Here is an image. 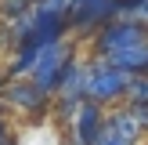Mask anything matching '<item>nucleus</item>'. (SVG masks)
I'll use <instances>...</instances> for the list:
<instances>
[{
    "label": "nucleus",
    "instance_id": "nucleus-1",
    "mask_svg": "<svg viewBox=\"0 0 148 145\" xmlns=\"http://www.w3.org/2000/svg\"><path fill=\"white\" fill-rule=\"evenodd\" d=\"M130 72L116 69L108 58H94L87 62V98L98 102V105L112 109V105H123L127 102V91H130Z\"/></svg>",
    "mask_w": 148,
    "mask_h": 145
},
{
    "label": "nucleus",
    "instance_id": "nucleus-2",
    "mask_svg": "<svg viewBox=\"0 0 148 145\" xmlns=\"http://www.w3.org/2000/svg\"><path fill=\"white\" fill-rule=\"evenodd\" d=\"M0 98L7 102V109H14V113H22L25 120L40 123L43 116H51V109H54V94L43 91V87H36L29 76H14L4 84V91H0Z\"/></svg>",
    "mask_w": 148,
    "mask_h": 145
},
{
    "label": "nucleus",
    "instance_id": "nucleus-3",
    "mask_svg": "<svg viewBox=\"0 0 148 145\" xmlns=\"http://www.w3.org/2000/svg\"><path fill=\"white\" fill-rule=\"evenodd\" d=\"M72 58H76V44H69V36L58 40V44H47V47L40 51V58H36L29 80H33L36 87H43V91L54 94L58 87H62V76H65V69H69Z\"/></svg>",
    "mask_w": 148,
    "mask_h": 145
},
{
    "label": "nucleus",
    "instance_id": "nucleus-4",
    "mask_svg": "<svg viewBox=\"0 0 148 145\" xmlns=\"http://www.w3.org/2000/svg\"><path fill=\"white\" fill-rule=\"evenodd\" d=\"M137 40H148V29H141L130 18H112V22H105L98 33L87 36L94 58H105V55H112V51H119V47H130V44H137Z\"/></svg>",
    "mask_w": 148,
    "mask_h": 145
},
{
    "label": "nucleus",
    "instance_id": "nucleus-5",
    "mask_svg": "<svg viewBox=\"0 0 148 145\" xmlns=\"http://www.w3.org/2000/svg\"><path fill=\"white\" fill-rule=\"evenodd\" d=\"M116 14H119V0H79V4H72L69 22L76 36H90L105 22H112Z\"/></svg>",
    "mask_w": 148,
    "mask_h": 145
},
{
    "label": "nucleus",
    "instance_id": "nucleus-6",
    "mask_svg": "<svg viewBox=\"0 0 148 145\" xmlns=\"http://www.w3.org/2000/svg\"><path fill=\"white\" fill-rule=\"evenodd\" d=\"M105 116H108L105 105H98V102L87 98L83 105L76 109V116L65 123V127H69V138H72L76 145H94V142L101 138V130H105Z\"/></svg>",
    "mask_w": 148,
    "mask_h": 145
},
{
    "label": "nucleus",
    "instance_id": "nucleus-7",
    "mask_svg": "<svg viewBox=\"0 0 148 145\" xmlns=\"http://www.w3.org/2000/svg\"><path fill=\"white\" fill-rule=\"evenodd\" d=\"M105 58L116 65V69L137 76V72L148 69V40H137V44H130V47H119V51H112V55H105Z\"/></svg>",
    "mask_w": 148,
    "mask_h": 145
},
{
    "label": "nucleus",
    "instance_id": "nucleus-8",
    "mask_svg": "<svg viewBox=\"0 0 148 145\" xmlns=\"http://www.w3.org/2000/svg\"><path fill=\"white\" fill-rule=\"evenodd\" d=\"M116 18H130L141 29H148V0H119V14Z\"/></svg>",
    "mask_w": 148,
    "mask_h": 145
},
{
    "label": "nucleus",
    "instance_id": "nucleus-9",
    "mask_svg": "<svg viewBox=\"0 0 148 145\" xmlns=\"http://www.w3.org/2000/svg\"><path fill=\"white\" fill-rule=\"evenodd\" d=\"M127 102H130V105H148V72H137V76L130 80Z\"/></svg>",
    "mask_w": 148,
    "mask_h": 145
},
{
    "label": "nucleus",
    "instance_id": "nucleus-10",
    "mask_svg": "<svg viewBox=\"0 0 148 145\" xmlns=\"http://www.w3.org/2000/svg\"><path fill=\"white\" fill-rule=\"evenodd\" d=\"M94 145H134V142H127V138H119V134H116V130H101V138H98V142H94Z\"/></svg>",
    "mask_w": 148,
    "mask_h": 145
},
{
    "label": "nucleus",
    "instance_id": "nucleus-11",
    "mask_svg": "<svg viewBox=\"0 0 148 145\" xmlns=\"http://www.w3.org/2000/svg\"><path fill=\"white\" fill-rule=\"evenodd\" d=\"M0 145H18V134L7 127V120L0 116Z\"/></svg>",
    "mask_w": 148,
    "mask_h": 145
},
{
    "label": "nucleus",
    "instance_id": "nucleus-12",
    "mask_svg": "<svg viewBox=\"0 0 148 145\" xmlns=\"http://www.w3.org/2000/svg\"><path fill=\"white\" fill-rule=\"evenodd\" d=\"M127 105H130V102H127ZM130 109H134V116L141 120V127H145V134H148V105H130Z\"/></svg>",
    "mask_w": 148,
    "mask_h": 145
},
{
    "label": "nucleus",
    "instance_id": "nucleus-13",
    "mask_svg": "<svg viewBox=\"0 0 148 145\" xmlns=\"http://www.w3.org/2000/svg\"><path fill=\"white\" fill-rule=\"evenodd\" d=\"M4 84H7V72H0V91H4Z\"/></svg>",
    "mask_w": 148,
    "mask_h": 145
},
{
    "label": "nucleus",
    "instance_id": "nucleus-14",
    "mask_svg": "<svg viewBox=\"0 0 148 145\" xmlns=\"http://www.w3.org/2000/svg\"><path fill=\"white\" fill-rule=\"evenodd\" d=\"M4 113H7V102H4V98H0V116H4Z\"/></svg>",
    "mask_w": 148,
    "mask_h": 145
},
{
    "label": "nucleus",
    "instance_id": "nucleus-15",
    "mask_svg": "<svg viewBox=\"0 0 148 145\" xmlns=\"http://www.w3.org/2000/svg\"><path fill=\"white\" fill-rule=\"evenodd\" d=\"M62 4H69V11H72V4H76V0H62Z\"/></svg>",
    "mask_w": 148,
    "mask_h": 145
},
{
    "label": "nucleus",
    "instance_id": "nucleus-16",
    "mask_svg": "<svg viewBox=\"0 0 148 145\" xmlns=\"http://www.w3.org/2000/svg\"><path fill=\"white\" fill-rule=\"evenodd\" d=\"M145 72H148V69H145Z\"/></svg>",
    "mask_w": 148,
    "mask_h": 145
}]
</instances>
